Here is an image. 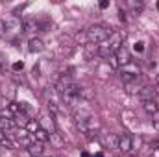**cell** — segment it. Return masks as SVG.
Here are the masks:
<instances>
[{"label": "cell", "instance_id": "1", "mask_svg": "<svg viewBox=\"0 0 159 157\" xmlns=\"http://www.w3.org/2000/svg\"><path fill=\"white\" fill-rule=\"evenodd\" d=\"M124 37H126L124 34H120V32H113L106 43L98 44V56H102V57H111V56H115V52L122 46Z\"/></svg>", "mask_w": 159, "mask_h": 157}, {"label": "cell", "instance_id": "2", "mask_svg": "<svg viewBox=\"0 0 159 157\" xmlns=\"http://www.w3.org/2000/svg\"><path fill=\"white\" fill-rule=\"evenodd\" d=\"M111 34H113V32H111L107 26H104V24H94V26L87 28L85 39H87V43H93V44H102V43H106V41L109 39Z\"/></svg>", "mask_w": 159, "mask_h": 157}, {"label": "cell", "instance_id": "3", "mask_svg": "<svg viewBox=\"0 0 159 157\" xmlns=\"http://www.w3.org/2000/svg\"><path fill=\"white\" fill-rule=\"evenodd\" d=\"M76 126H78V129L81 131V133H87V131H98V128H100V120L94 117V115L83 111V113H80L78 115Z\"/></svg>", "mask_w": 159, "mask_h": 157}, {"label": "cell", "instance_id": "4", "mask_svg": "<svg viewBox=\"0 0 159 157\" xmlns=\"http://www.w3.org/2000/svg\"><path fill=\"white\" fill-rule=\"evenodd\" d=\"M13 115V120L17 122V126H28V122L32 120L30 115H28V107L24 104H9L7 107Z\"/></svg>", "mask_w": 159, "mask_h": 157}, {"label": "cell", "instance_id": "5", "mask_svg": "<svg viewBox=\"0 0 159 157\" xmlns=\"http://www.w3.org/2000/svg\"><path fill=\"white\" fill-rule=\"evenodd\" d=\"M137 94H139V98L143 100V104H144V102H159L157 91H156L154 87H150V85H144Z\"/></svg>", "mask_w": 159, "mask_h": 157}, {"label": "cell", "instance_id": "6", "mask_svg": "<svg viewBox=\"0 0 159 157\" xmlns=\"http://www.w3.org/2000/svg\"><path fill=\"white\" fill-rule=\"evenodd\" d=\"M76 81L72 79V76H69V74H63L61 78L57 79V83H56V91H57V94L61 96V94H65L72 85H74Z\"/></svg>", "mask_w": 159, "mask_h": 157}, {"label": "cell", "instance_id": "7", "mask_svg": "<svg viewBox=\"0 0 159 157\" xmlns=\"http://www.w3.org/2000/svg\"><path fill=\"white\" fill-rule=\"evenodd\" d=\"M37 122H39L41 128H43L44 131H48L50 135H52V133H56V126H54V118H52V115H48V113H43Z\"/></svg>", "mask_w": 159, "mask_h": 157}, {"label": "cell", "instance_id": "8", "mask_svg": "<svg viewBox=\"0 0 159 157\" xmlns=\"http://www.w3.org/2000/svg\"><path fill=\"white\" fill-rule=\"evenodd\" d=\"M0 129L6 133V137L7 135H13L17 131V122L13 118H0Z\"/></svg>", "mask_w": 159, "mask_h": 157}, {"label": "cell", "instance_id": "9", "mask_svg": "<svg viewBox=\"0 0 159 157\" xmlns=\"http://www.w3.org/2000/svg\"><path fill=\"white\" fill-rule=\"evenodd\" d=\"M115 57H117V61H119V65H128V63H131V52L122 44L119 50L115 52Z\"/></svg>", "mask_w": 159, "mask_h": 157}, {"label": "cell", "instance_id": "10", "mask_svg": "<svg viewBox=\"0 0 159 157\" xmlns=\"http://www.w3.org/2000/svg\"><path fill=\"white\" fill-rule=\"evenodd\" d=\"M119 150L124 152V154H129L131 152V135L124 133L119 137Z\"/></svg>", "mask_w": 159, "mask_h": 157}, {"label": "cell", "instance_id": "11", "mask_svg": "<svg viewBox=\"0 0 159 157\" xmlns=\"http://www.w3.org/2000/svg\"><path fill=\"white\" fill-rule=\"evenodd\" d=\"M28 154L32 157H43V154H44V148H43V142H39V141H34L28 148Z\"/></svg>", "mask_w": 159, "mask_h": 157}, {"label": "cell", "instance_id": "12", "mask_svg": "<svg viewBox=\"0 0 159 157\" xmlns=\"http://www.w3.org/2000/svg\"><path fill=\"white\" fill-rule=\"evenodd\" d=\"M83 56L87 61L94 59V56H98V44H93V43H87L85 44V50H83Z\"/></svg>", "mask_w": 159, "mask_h": 157}, {"label": "cell", "instance_id": "13", "mask_svg": "<svg viewBox=\"0 0 159 157\" xmlns=\"http://www.w3.org/2000/svg\"><path fill=\"white\" fill-rule=\"evenodd\" d=\"M28 50L30 52H43L44 50V44H43V41L39 37H32L30 43H28Z\"/></svg>", "mask_w": 159, "mask_h": 157}, {"label": "cell", "instance_id": "14", "mask_svg": "<svg viewBox=\"0 0 159 157\" xmlns=\"http://www.w3.org/2000/svg\"><path fill=\"white\" fill-rule=\"evenodd\" d=\"M120 78H122V81H124V85H129V83L137 81L141 76H139V74H135V72H128V70H124V72L120 74Z\"/></svg>", "mask_w": 159, "mask_h": 157}, {"label": "cell", "instance_id": "15", "mask_svg": "<svg viewBox=\"0 0 159 157\" xmlns=\"http://www.w3.org/2000/svg\"><path fill=\"white\" fill-rule=\"evenodd\" d=\"M104 142H106V146H109L111 150H119V137L117 135H106V139H104Z\"/></svg>", "mask_w": 159, "mask_h": 157}, {"label": "cell", "instance_id": "16", "mask_svg": "<svg viewBox=\"0 0 159 157\" xmlns=\"http://www.w3.org/2000/svg\"><path fill=\"white\" fill-rule=\"evenodd\" d=\"M35 141H39V142L44 144L46 141H50V133H48V131H44L43 128H39V129H37V133H35Z\"/></svg>", "mask_w": 159, "mask_h": 157}, {"label": "cell", "instance_id": "17", "mask_svg": "<svg viewBox=\"0 0 159 157\" xmlns=\"http://www.w3.org/2000/svg\"><path fill=\"white\" fill-rule=\"evenodd\" d=\"M141 144H143L141 137H131V152L129 154H135L137 150H141Z\"/></svg>", "mask_w": 159, "mask_h": 157}, {"label": "cell", "instance_id": "18", "mask_svg": "<svg viewBox=\"0 0 159 157\" xmlns=\"http://www.w3.org/2000/svg\"><path fill=\"white\" fill-rule=\"evenodd\" d=\"M159 105L157 102H144V111H148L150 115H154V113H157Z\"/></svg>", "mask_w": 159, "mask_h": 157}, {"label": "cell", "instance_id": "19", "mask_svg": "<svg viewBox=\"0 0 159 157\" xmlns=\"http://www.w3.org/2000/svg\"><path fill=\"white\" fill-rule=\"evenodd\" d=\"M26 128L30 129V133H34V135H35V133H37V129H39L41 126H39V122H35V120H30Z\"/></svg>", "mask_w": 159, "mask_h": 157}, {"label": "cell", "instance_id": "20", "mask_svg": "<svg viewBox=\"0 0 159 157\" xmlns=\"http://www.w3.org/2000/svg\"><path fill=\"white\" fill-rule=\"evenodd\" d=\"M50 141H54L57 148H61V146H63V141L59 139V135H57V133H52V135H50Z\"/></svg>", "mask_w": 159, "mask_h": 157}, {"label": "cell", "instance_id": "21", "mask_svg": "<svg viewBox=\"0 0 159 157\" xmlns=\"http://www.w3.org/2000/svg\"><path fill=\"white\" fill-rule=\"evenodd\" d=\"M9 30H7V24H6V19H0V37L6 35Z\"/></svg>", "mask_w": 159, "mask_h": 157}, {"label": "cell", "instance_id": "22", "mask_svg": "<svg viewBox=\"0 0 159 157\" xmlns=\"http://www.w3.org/2000/svg\"><path fill=\"white\" fill-rule=\"evenodd\" d=\"M11 69H13L15 72H20V70L24 69V63H22V61H17V63H13V67H11Z\"/></svg>", "mask_w": 159, "mask_h": 157}, {"label": "cell", "instance_id": "23", "mask_svg": "<svg viewBox=\"0 0 159 157\" xmlns=\"http://www.w3.org/2000/svg\"><path fill=\"white\" fill-rule=\"evenodd\" d=\"M83 137H85L87 141H93V139L98 137V133H96V131H87V133H83Z\"/></svg>", "mask_w": 159, "mask_h": 157}, {"label": "cell", "instance_id": "24", "mask_svg": "<svg viewBox=\"0 0 159 157\" xmlns=\"http://www.w3.org/2000/svg\"><path fill=\"white\" fill-rule=\"evenodd\" d=\"M7 107H9V100L0 96V109H7Z\"/></svg>", "mask_w": 159, "mask_h": 157}, {"label": "cell", "instance_id": "25", "mask_svg": "<svg viewBox=\"0 0 159 157\" xmlns=\"http://www.w3.org/2000/svg\"><path fill=\"white\" fill-rule=\"evenodd\" d=\"M4 67H6V57H4V56L0 54V72L4 70Z\"/></svg>", "mask_w": 159, "mask_h": 157}, {"label": "cell", "instance_id": "26", "mask_svg": "<svg viewBox=\"0 0 159 157\" xmlns=\"http://www.w3.org/2000/svg\"><path fill=\"white\" fill-rule=\"evenodd\" d=\"M109 61H111V65H113L115 69H117V67H120V65H119V61H117V57H115V56H111V57H109Z\"/></svg>", "mask_w": 159, "mask_h": 157}, {"label": "cell", "instance_id": "27", "mask_svg": "<svg viewBox=\"0 0 159 157\" xmlns=\"http://www.w3.org/2000/svg\"><path fill=\"white\" fill-rule=\"evenodd\" d=\"M135 50H137V52H144V44H143V43H137V44H135Z\"/></svg>", "mask_w": 159, "mask_h": 157}, {"label": "cell", "instance_id": "28", "mask_svg": "<svg viewBox=\"0 0 159 157\" xmlns=\"http://www.w3.org/2000/svg\"><path fill=\"white\" fill-rule=\"evenodd\" d=\"M154 124H156V128H159V111L154 113Z\"/></svg>", "mask_w": 159, "mask_h": 157}, {"label": "cell", "instance_id": "29", "mask_svg": "<svg viewBox=\"0 0 159 157\" xmlns=\"http://www.w3.org/2000/svg\"><path fill=\"white\" fill-rule=\"evenodd\" d=\"M100 7H102V9L109 7V2H107V0H102V2H100Z\"/></svg>", "mask_w": 159, "mask_h": 157}, {"label": "cell", "instance_id": "30", "mask_svg": "<svg viewBox=\"0 0 159 157\" xmlns=\"http://www.w3.org/2000/svg\"><path fill=\"white\" fill-rule=\"evenodd\" d=\"M6 139H7V137H6V133H4V131H2V129H0V144H2V142H4V141H6Z\"/></svg>", "mask_w": 159, "mask_h": 157}, {"label": "cell", "instance_id": "31", "mask_svg": "<svg viewBox=\"0 0 159 157\" xmlns=\"http://www.w3.org/2000/svg\"><path fill=\"white\" fill-rule=\"evenodd\" d=\"M81 157H91V155H89L87 152H83V154H81Z\"/></svg>", "mask_w": 159, "mask_h": 157}, {"label": "cell", "instance_id": "32", "mask_svg": "<svg viewBox=\"0 0 159 157\" xmlns=\"http://www.w3.org/2000/svg\"><path fill=\"white\" fill-rule=\"evenodd\" d=\"M156 83H157V87H159V74H157V78H156Z\"/></svg>", "mask_w": 159, "mask_h": 157}, {"label": "cell", "instance_id": "33", "mask_svg": "<svg viewBox=\"0 0 159 157\" xmlns=\"http://www.w3.org/2000/svg\"><path fill=\"white\" fill-rule=\"evenodd\" d=\"M94 157H104V154H96Z\"/></svg>", "mask_w": 159, "mask_h": 157}, {"label": "cell", "instance_id": "34", "mask_svg": "<svg viewBox=\"0 0 159 157\" xmlns=\"http://www.w3.org/2000/svg\"><path fill=\"white\" fill-rule=\"evenodd\" d=\"M157 9H159V2H157Z\"/></svg>", "mask_w": 159, "mask_h": 157}]
</instances>
